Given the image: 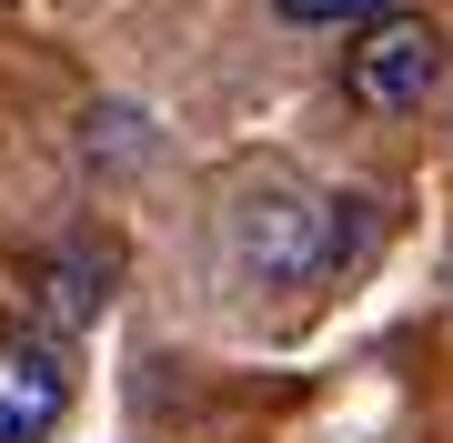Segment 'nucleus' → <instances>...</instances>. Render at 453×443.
Here are the masks:
<instances>
[{"instance_id": "obj_4", "label": "nucleus", "mask_w": 453, "mask_h": 443, "mask_svg": "<svg viewBox=\"0 0 453 443\" xmlns=\"http://www.w3.org/2000/svg\"><path fill=\"white\" fill-rule=\"evenodd\" d=\"M292 31H363V20H383L393 0H273Z\"/></svg>"}, {"instance_id": "obj_1", "label": "nucleus", "mask_w": 453, "mask_h": 443, "mask_svg": "<svg viewBox=\"0 0 453 443\" xmlns=\"http://www.w3.org/2000/svg\"><path fill=\"white\" fill-rule=\"evenodd\" d=\"M232 263H242V282H262V293L323 282L342 263V202H323V192H252L242 212H232Z\"/></svg>"}, {"instance_id": "obj_2", "label": "nucleus", "mask_w": 453, "mask_h": 443, "mask_svg": "<svg viewBox=\"0 0 453 443\" xmlns=\"http://www.w3.org/2000/svg\"><path fill=\"white\" fill-rule=\"evenodd\" d=\"M443 81V31L423 11H383V20H363V41L342 50V101L353 111H413V101H434Z\"/></svg>"}, {"instance_id": "obj_3", "label": "nucleus", "mask_w": 453, "mask_h": 443, "mask_svg": "<svg viewBox=\"0 0 453 443\" xmlns=\"http://www.w3.org/2000/svg\"><path fill=\"white\" fill-rule=\"evenodd\" d=\"M71 413V353L61 343H0V443H50Z\"/></svg>"}]
</instances>
